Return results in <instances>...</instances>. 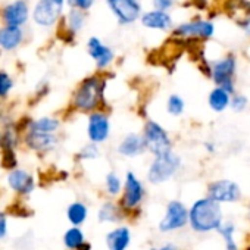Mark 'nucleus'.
I'll use <instances>...</instances> for the list:
<instances>
[{
    "mask_svg": "<svg viewBox=\"0 0 250 250\" xmlns=\"http://www.w3.org/2000/svg\"><path fill=\"white\" fill-rule=\"evenodd\" d=\"M85 241V234L80 227H71L63 234V244L68 250H78Z\"/></svg>",
    "mask_w": 250,
    "mask_h": 250,
    "instance_id": "nucleus-26",
    "label": "nucleus"
},
{
    "mask_svg": "<svg viewBox=\"0 0 250 250\" xmlns=\"http://www.w3.org/2000/svg\"><path fill=\"white\" fill-rule=\"evenodd\" d=\"M104 190H106V194L109 197L121 196V193L124 190V180L115 171L107 172L104 177Z\"/></svg>",
    "mask_w": 250,
    "mask_h": 250,
    "instance_id": "nucleus-27",
    "label": "nucleus"
},
{
    "mask_svg": "<svg viewBox=\"0 0 250 250\" xmlns=\"http://www.w3.org/2000/svg\"><path fill=\"white\" fill-rule=\"evenodd\" d=\"M78 250H91V244H90L88 241H85V243H84Z\"/></svg>",
    "mask_w": 250,
    "mask_h": 250,
    "instance_id": "nucleus-39",
    "label": "nucleus"
},
{
    "mask_svg": "<svg viewBox=\"0 0 250 250\" xmlns=\"http://www.w3.org/2000/svg\"><path fill=\"white\" fill-rule=\"evenodd\" d=\"M106 3L121 25H131L143 15L139 0H106Z\"/></svg>",
    "mask_w": 250,
    "mask_h": 250,
    "instance_id": "nucleus-9",
    "label": "nucleus"
},
{
    "mask_svg": "<svg viewBox=\"0 0 250 250\" xmlns=\"http://www.w3.org/2000/svg\"><path fill=\"white\" fill-rule=\"evenodd\" d=\"M66 216H68V221L72 224V227H80L88 218V208L83 202H74L68 206Z\"/></svg>",
    "mask_w": 250,
    "mask_h": 250,
    "instance_id": "nucleus-24",
    "label": "nucleus"
},
{
    "mask_svg": "<svg viewBox=\"0 0 250 250\" xmlns=\"http://www.w3.org/2000/svg\"><path fill=\"white\" fill-rule=\"evenodd\" d=\"M235 231H237V227H235V224L231 222V221H224V224H222V225L219 227V229L216 231V232L222 237V240H224V243H225V250H240L238 243H237V240L234 238Z\"/></svg>",
    "mask_w": 250,
    "mask_h": 250,
    "instance_id": "nucleus-25",
    "label": "nucleus"
},
{
    "mask_svg": "<svg viewBox=\"0 0 250 250\" xmlns=\"http://www.w3.org/2000/svg\"><path fill=\"white\" fill-rule=\"evenodd\" d=\"M224 224V212L219 203L208 196L193 202L188 208V225L197 234H208L218 231Z\"/></svg>",
    "mask_w": 250,
    "mask_h": 250,
    "instance_id": "nucleus-2",
    "label": "nucleus"
},
{
    "mask_svg": "<svg viewBox=\"0 0 250 250\" xmlns=\"http://www.w3.org/2000/svg\"><path fill=\"white\" fill-rule=\"evenodd\" d=\"M87 50H88L90 58L96 62L97 69H100V71L109 68L115 61L113 50L109 46L103 44V42L100 39H97V37H90L88 39Z\"/></svg>",
    "mask_w": 250,
    "mask_h": 250,
    "instance_id": "nucleus-13",
    "label": "nucleus"
},
{
    "mask_svg": "<svg viewBox=\"0 0 250 250\" xmlns=\"http://www.w3.org/2000/svg\"><path fill=\"white\" fill-rule=\"evenodd\" d=\"M188 225V208L181 200H171L165 208V213L159 221L158 229L164 234L184 229Z\"/></svg>",
    "mask_w": 250,
    "mask_h": 250,
    "instance_id": "nucleus-7",
    "label": "nucleus"
},
{
    "mask_svg": "<svg viewBox=\"0 0 250 250\" xmlns=\"http://www.w3.org/2000/svg\"><path fill=\"white\" fill-rule=\"evenodd\" d=\"M65 0H40L33 12V20L42 27H52L62 15Z\"/></svg>",
    "mask_w": 250,
    "mask_h": 250,
    "instance_id": "nucleus-12",
    "label": "nucleus"
},
{
    "mask_svg": "<svg viewBox=\"0 0 250 250\" xmlns=\"http://www.w3.org/2000/svg\"><path fill=\"white\" fill-rule=\"evenodd\" d=\"M68 3L71 5L72 9H78V11L85 12L94 5V0H68Z\"/></svg>",
    "mask_w": 250,
    "mask_h": 250,
    "instance_id": "nucleus-33",
    "label": "nucleus"
},
{
    "mask_svg": "<svg viewBox=\"0 0 250 250\" xmlns=\"http://www.w3.org/2000/svg\"><path fill=\"white\" fill-rule=\"evenodd\" d=\"M184 109H186V102L184 99L180 96V94H171L167 100V112L171 115V116H181L184 113Z\"/></svg>",
    "mask_w": 250,
    "mask_h": 250,
    "instance_id": "nucleus-29",
    "label": "nucleus"
},
{
    "mask_svg": "<svg viewBox=\"0 0 250 250\" xmlns=\"http://www.w3.org/2000/svg\"><path fill=\"white\" fill-rule=\"evenodd\" d=\"M8 183L12 190L20 194H30L34 190V178L24 169H14L8 175Z\"/></svg>",
    "mask_w": 250,
    "mask_h": 250,
    "instance_id": "nucleus-18",
    "label": "nucleus"
},
{
    "mask_svg": "<svg viewBox=\"0 0 250 250\" xmlns=\"http://www.w3.org/2000/svg\"><path fill=\"white\" fill-rule=\"evenodd\" d=\"M8 232V221H6V216L5 213L0 212V240H2Z\"/></svg>",
    "mask_w": 250,
    "mask_h": 250,
    "instance_id": "nucleus-35",
    "label": "nucleus"
},
{
    "mask_svg": "<svg viewBox=\"0 0 250 250\" xmlns=\"http://www.w3.org/2000/svg\"><path fill=\"white\" fill-rule=\"evenodd\" d=\"M131 229L127 225H118L112 228L104 237L107 250H127L131 244Z\"/></svg>",
    "mask_w": 250,
    "mask_h": 250,
    "instance_id": "nucleus-15",
    "label": "nucleus"
},
{
    "mask_svg": "<svg viewBox=\"0 0 250 250\" xmlns=\"http://www.w3.org/2000/svg\"><path fill=\"white\" fill-rule=\"evenodd\" d=\"M145 199H146L145 183L137 177L136 172L128 171L124 178V190L118 199V203L124 210L125 216L131 218L134 213H139Z\"/></svg>",
    "mask_w": 250,
    "mask_h": 250,
    "instance_id": "nucleus-3",
    "label": "nucleus"
},
{
    "mask_svg": "<svg viewBox=\"0 0 250 250\" xmlns=\"http://www.w3.org/2000/svg\"><path fill=\"white\" fill-rule=\"evenodd\" d=\"M106 85H107V81L103 75L94 74V75L84 78L72 94L74 109L88 113V115L96 110H103L102 106H104L106 103L104 100Z\"/></svg>",
    "mask_w": 250,
    "mask_h": 250,
    "instance_id": "nucleus-1",
    "label": "nucleus"
},
{
    "mask_svg": "<svg viewBox=\"0 0 250 250\" xmlns=\"http://www.w3.org/2000/svg\"><path fill=\"white\" fill-rule=\"evenodd\" d=\"M85 24V15L83 11H78V9H71L68 17H66V27H68V31L74 36L75 33H78Z\"/></svg>",
    "mask_w": 250,
    "mask_h": 250,
    "instance_id": "nucleus-28",
    "label": "nucleus"
},
{
    "mask_svg": "<svg viewBox=\"0 0 250 250\" xmlns=\"http://www.w3.org/2000/svg\"><path fill=\"white\" fill-rule=\"evenodd\" d=\"M235 74H237V58L228 53L213 62H210V80L215 85L222 87L231 94H235Z\"/></svg>",
    "mask_w": 250,
    "mask_h": 250,
    "instance_id": "nucleus-6",
    "label": "nucleus"
},
{
    "mask_svg": "<svg viewBox=\"0 0 250 250\" xmlns=\"http://www.w3.org/2000/svg\"><path fill=\"white\" fill-rule=\"evenodd\" d=\"M152 3H153V9L168 12L174 6L175 0H152Z\"/></svg>",
    "mask_w": 250,
    "mask_h": 250,
    "instance_id": "nucleus-34",
    "label": "nucleus"
},
{
    "mask_svg": "<svg viewBox=\"0 0 250 250\" xmlns=\"http://www.w3.org/2000/svg\"><path fill=\"white\" fill-rule=\"evenodd\" d=\"M181 165V156L177 155L174 150L164 153L161 156H155L147 169V181L155 186L164 184L178 174Z\"/></svg>",
    "mask_w": 250,
    "mask_h": 250,
    "instance_id": "nucleus-4",
    "label": "nucleus"
},
{
    "mask_svg": "<svg viewBox=\"0 0 250 250\" xmlns=\"http://www.w3.org/2000/svg\"><path fill=\"white\" fill-rule=\"evenodd\" d=\"M12 87H14L12 78L6 72L0 71V97H6L12 90Z\"/></svg>",
    "mask_w": 250,
    "mask_h": 250,
    "instance_id": "nucleus-32",
    "label": "nucleus"
},
{
    "mask_svg": "<svg viewBox=\"0 0 250 250\" xmlns=\"http://www.w3.org/2000/svg\"><path fill=\"white\" fill-rule=\"evenodd\" d=\"M215 34V25L213 22L208 20H193L188 22H184L178 27L174 28L172 36L178 39H200V40H208L213 37Z\"/></svg>",
    "mask_w": 250,
    "mask_h": 250,
    "instance_id": "nucleus-11",
    "label": "nucleus"
},
{
    "mask_svg": "<svg viewBox=\"0 0 250 250\" xmlns=\"http://www.w3.org/2000/svg\"><path fill=\"white\" fill-rule=\"evenodd\" d=\"M124 218H127L121 209L118 202L113 200H106L102 203L99 212H97V219L100 222H107V224H118Z\"/></svg>",
    "mask_w": 250,
    "mask_h": 250,
    "instance_id": "nucleus-20",
    "label": "nucleus"
},
{
    "mask_svg": "<svg viewBox=\"0 0 250 250\" xmlns=\"http://www.w3.org/2000/svg\"><path fill=\"white\" fill-rule=\"evenodd\" d=\"M140 22L143 27L149 28V30H161V31H167L171 30L174 22H172V17L168 12H162V11H147L142 15Z\"/></svg>",
    "mask_w": 250,
    "mask_h": 250,
    "instance_id": "nucleus-16",
    "label": "nucleus"
},
{
    "mask_svg": "<svg viewBox=\"0 0 250 250\" xmlns=\"http://www.w3.org/2000/svg\"><path fill=\"white\" fill-rule=\"evenodd\" d=\"M149 250H181L177 244H174V243H165V244H162V246H153V247H150Z\"/></svg>",
    "mask_w": 250,
    "mask_h": 250,
    "instance_id": "nucleus-36",
    "label": "nucleus"
},
{
    "mask_svg": "<svg viewBox=\"0 0 250 250\" xmlns=\"http://www.w3.org/2000/svg\"><path fill=\"white\" fill-rule=\"evenodd\" d=\"M206 196L219 205H231L243 199V190L235 181L228 178H219L208 184Z\"/></svg>",
    "mask_w": 250,
    "mask_h": 250,
    "instance_id": "nucleus-8",
    "label": "nucleus"
},
{
    "mask_svg": "<svg viewBox=\"0 0 250 250\" xmlns=\"http://www.w3.org/2000/svg\"><path fill=\"white\" fill-rule=\"evenodd\" d=\"M240 27L243 28V31H244L247 36H250V17H249V18H244V21L240 22Z\"/></svg>",
    "mask_w": 250,
    "mask_h": 250,
    "instance_id": "nucleus-37",
    "label": "nucleus"
},
{
    "mask_svg": "<svg viewBox=\"0 0 250 250\" xmlns=\"http://www.w3.org/2000/svg\"><path fill=\"white\" fill-rule=\"evenodd\" d=\"M110 118L106 110H96L88 115L87 122V137L90 143L102 145L110 137Z\"/></svg>",
    "mask_w": 250,
    "mask_h": 250,
    "instance_id": "nucleus-10",
    "label": "nucleus"
},
{
    "mask_svg": "<svg viewBox=\"0 0 250 250\" xmlns=\"http://www.w3.org/2000/svg\"><path fill=\"white\" fill-rule=\"evenodd\" d=\"M61 127V121L58 118L44 116L33 121L28 127V131L31 133H40V134H56V131Z\"/></svg>",
    "mask_w": 250,
    "mask_h": 250,
    "instance_id": "nucleus-23",
    "label": "nucleus"
},
{
    "mask_svg": "<svg viewBox=\"0 0 250 250\" xmlns=\"http://www.w3.org/2000/svg\"><path fill=\"white\" fill-rule=\"evenodd\" d=\"M99 156H100V149H99V145H94V143L85 145L78 152V159L80 161H91V159H97Z\"/></svg>",
    "mask_w": 250,
    "mask_h": 250,
    "instance_id": "nucleus-30",
    "label": "nucleus"
},
{
    "mask_svg": "<svg viewBox=\"0 0 250 250\" xmlns=\"http://www.w3.org/2000/svg\"><path fill=\"white\" fill-rule=\"evenodd\" d=\"M24 40V31L21 27H11L6 25L0 28V47L5 50H14L17 49Z\"/></svg>",
    "mask_w": 250,
    "mask_h": 250,
    "instance_id": "nucleus-21",
    "label": "nucleus"
},
{
    "mask_svg": "<svg viewBox=\"0 0 250 250\" xmlns=\"http://www.w3.org/2000/svg\"><path fill=\"white\" fill-rule=\"evenodd\" d=\"M205 149H206L208 153H210V155L215 153V150H216V149H215V143H212V142H206V143H205Z\"/></svg>",
    "mask_w": 250,
    "mask_h": 250,
    "instance_id": "nucleus-38",
    "label": "nucleus"
},
{
    "mask_svg": "<svg viewBox=\"0 0 250 250\" xmlns=\"http://www.w3.org/2000/svg\"><path fill=\"white\" fill-rule=\"evenodd\" d=\"M231 97H232L231 93H228V91L224 90L222 87L215 85V87L209 91L208 104H209V107H210L213 112L221 113V112H224L225 109L229 107V104H231Z\"/></svg>",
    "mask_w": 250,
    "mask_h": 250,
    "instance_id": "nucleus-22",
    "label": "nucleus"
},
{
    "mask_svg": "<svg viewBox=\"0 0 250 250\" xmlns=\"http://www.w3.org/2000/svg\"><path fill=\"white\" fill-rule=\"evenodd\" d=\"M142 136L146 142L147 152L155 156H161L172 150V139L169 133L155 119H147L143 125Z\"/></svg>",
    "mask_w": 250,
    "mask_h": 250,
    "instance_id": "nucleus-5",
    "label": "nucleus"
},
{
    "mask_svg": "<svg viewBox=\"0 0 250 250\" xmlns=\"http://www.w3.org/2000/svg\"><path fill=\"white\" fill-rule=\"evenodd\" d=\"M116 152L124 158H139L147 152V147L140 133H128L116 146Z\"/></svg>",
    "mask_w": 250,
    "mask_h": 250,
    "instance_id": "nucleus-14",
    "label": "nucleus"
},
{
    "mask_svg": "<svg viewBox=\"0 0 250 250\" xmlns=\"http://www.w3.org/2000/svg\"><path fill=\"white\" fill-rule=\"evenodd\" d=\"M25 143L28 147L37 152H50L58 146V137L55 134H40L28 131L25 136Z\"/></svg>",
    "mask_w": 250,
    "mask_h": 250,
    "instance_id": "nucleus-19",
    "label": "nucleus"
},
{
    "mask_svg": "<svg viewBox=\"0 0 250 250\" xmlns=\"http://www.w3.org/2000/svg\"><path fill=\"white\" fill-rule=\"evenodd\" d=\"M247 106H249V99H247V96H244V94H241V93L232 94L229 107H231L234 112H237V113L244 112V110L247 109Z\"/></svg>",
    "mask_w": 250,
    "mask_h": 250,
    "instance_id": "nucleus-31",
    "label": "nucleus"
},
{
    "mask_svg": "<svg viewBox=\"0 0 250 250\" xmlns=\"http://www.w3.org/2000/svg\"><path fill=\"white\" fill-rule=\"evenodd\" d=\"M28 20V6L24 0H17V2L8 5L3 11V21L6 25L11 27H21Z\"/></svg>",
    "mask_w": 250,
    "mask_h": 250,
    "instance_id": "nucleus-17",
    "label": "nucleus"
}]
</instances>
